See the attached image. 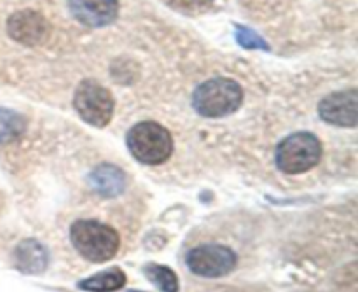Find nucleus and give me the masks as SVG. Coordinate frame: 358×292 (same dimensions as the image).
<instances>
[{
    "label": "nucleus",
    "mask_w": 358,
    "mask_h": 292,
    "mask_svg": "<svg viewBox=\"0 0 358 292\" xmlns=\"http://www.w3.org/2000/svg\"><path fill=\"white\" fill-rule=\"evenodd\" d=\"M143 273H145L147 279L154 284L159 291L163 292H178V277L177 273L173 272L168 266H161V265H147L143 268Z\"/></svg>",
    "instance_id": "14"
},
{
    "label": "nucleus",
    "mask_w": 358,
    "mask_h": 292,
    "mask_svg": "<svg viewBox=\"0 0 358 292\" xmlns=\"http://www.w3.org/2000/svg\"><path fill=\"white\" fill-rule=\"evenodd\" d=\"M126 292H142V291H126Z\"/></svg>",
    "instance_id": "16"
},
{
    "label": "nucleus",
    "mask_w": 358,
    "mask_h": 292,
    "mask_svg": "<svg viewBox=\"0 0 358 292\" xmlns=\"http://www.w3.org/2000/svg\"><path fill=\"white\" fill-rule=\"evenodd\" d=\"M320 118L325 123L345 128H355L358 123V93L357 90H346L332 93L322 100Z\"/></svg>",
    "instance_id": "7"
},
{
    "label": "nucleus",
    "mask_w": 358,
    "mask_h": 292,
    "mask_svg": "<svg viewBox=\"0 0 358 292\" xmlns=\"http://www.w3.org/2000/svg\"><path fill=\"white\" fill-rule=\"evenodd\" d=\"M69 9L79 23L91 28L107 27L117 18V0H69Z\"/></svg>",
    "instance_id": "8"
},
{
    "label": "nucleus",
    "mask_w": 358,
    "mask_h": 292,
    "mask_svg": "<svg viewBox=\"0 0 358 292\" xmlns=\"http://www.w3.org/2000/svg\"><path fill=\"white\" fill-rule=\"evenodd\" d=\"M24 126L27 123H24L23 116L0 107V144L13 142L17 137L23 135Z\"/></svg>",
    "instance_id": "13"
},
{
    "label": "nucleus",
    "mask_w": 358,
    "mask_h": 292,
    "mask_svg": "<svg viewBox=\"0 0 358 292\" xmlns=\"http://www.w3.org/2000/svg\"><path fill=\"white\" fill-rule=\"evenodd\" d=\"M322 156L320 140L308 132L294 133L280 142L276 149V167L289 175L304 174L317 167Z\"/></svg>",
    "instance_id": "4"
},
{
    "label": "nucleus",
    "mask_w": 358,
    "mask_h": 292,
    "mask_svg": "<svg viewBox=\"0 0 358 292\" xmlns=\"http://www.w3.org/2000/svg\"><path fill=\"white\" fill-rule=\"evenodd\" d=\"M126 284V273L119 268L105 270V272L96 273L90 279L79 282V289L87 292H115L122 289Z\"/></svg>",
    "instance_id": "12"
},
{
    "label": "nucleus",
    "mask_w": 358,
    "mask_h": 292,
    "mask_svg": "<svg viewBox=\"0 0 358 292\" xmlns=\"http://www.w3.org/2000/svg\"><path fill=\"white\" fill-rule=\"evenodd\" d=\"M9 34L13 39L23 44L34 46L41 42L42 35L45 32L44 20L38 14L31 13V11H23V13H16L7 23Z\"/></svg>",
    "instance_id": "9"
},
{
    "label": "nucleus",
    "mask_w": 358,
    "mask_h": 292,
    "mask_svg": "<svg viewBox=\"0 0 358 292\" xmlns=\"http://www.w3.org/2000/svg\"><path fill=\"white\" fill-rule=\"evenodd\" d=\"M243 102V90L240 84L227 77H215L201 86L192 95V107L205 118H224L240 109Z\"/></svg>",
    "instance_id": "2"
},
{
    "label": "nucleus",
    "mask_w": 358,
    "mask_h": 292,
    "mask_svg": "<svg viewBox=\"0 0 358 292\" xmlns=\"http://www.w3.org/2000/svg\"><path fill=\"white\" fill-rule=\"evenodd\" d=\"M16 265L24 273H41L48 266V251L35 240H27L16 249Z\"/></svg>",
    "instance_id": "11"
},
{
    "label": "nucleus",
    "mask_w": 358,
    "mask_h": 292,
    "mask_svg": "<svg viewBox=\"0 0 358 292\" xmlns=\"http://www.w3.org/2000/svg\"><path fill=\"white\" fill-rule=\"evenodd\" d=\"M238 258L233 249L219 244H205L191 249L185 256V265L194 275L203 279H220L236 268Z\"/></svg>",
    "instance_id": "6"
},
{
    "label": "nucleus",
    "mask_w": 358,
    "mask_h": 292,
    "mask_svg": "<svg viewBox=\"0 0 358 292\" xmlns=\"http://www.w3.org/2000/svg\"><path fill=\"white\" fill-rule=\"evenodd\" d=\"M236 41L238 44L241 46V48H247V49H266L268 51L269 46L268 42L264 41V39L261 37V35L255 34L252 28H247V27H240L238 25L236 27Z\"/></svg>",
    "instance_id": "15"
},
{
    "label": "nucleus",
    "mask_w": 358,
    "mask_h": 292,
    "mask_svg": "<svg viewBox=\"0 0 358 292\" xmlns=\"http://www.w3.org/2000/svg\"><path fill=\"white\" fill-rule=\"evenodd\" d=\"M70 242L80 258L94 265L110 261L121 247L117 231L94 219L76 221L70 228Z\"/></svg>",
    "instance_id": "1"
},
{
    "label": "nucleus",
    "mask_w": 358,
    "mask_h": 292,
    "mask_svg": "<svg viewBox=\"0 0 358 292\" xmlns=\"http://www.w3.org/2000/svg\"><path fill=\"white\" fill-rule=\"evenodd\" d=\"M91 189L101 198H115L126 188V175L112 165H101L94 168L87 177Z\"/></svg>",
    "instance_id": "10"
},
{
    "label": "nucleus",
    "mask_w": 358,
    "mask_h": 292,
    "mask_svg": "<svg viewBox=\"0 0 358 292\" xmlns=\"http://www.w3.org/2000/svg\"><path fill=\"white\" fill-rule=\"evenodd\" d=\"M73 107L87 125L94 128H103L110 123L112 114H114V97L100 83L86 79L77 88Z\"/></svg>",
    "instance_id": "5"
},
{
    "label": "nucleus",
    "mask_w": 358,
    "mask_h": 292,
    "mask_svg": "<svg viewBox=\"0 0 358 292\" xmlns=\"http://www.w3.org/2000/svg\"><path fill=\"white\" fill-rule=\"evenodd\" d=\"M129 153L143 165H161L171 156L173 140L166 128L154 121H142L126 135Z\"/></svg>",
    "instance_id": "3"
}]
</instances>
